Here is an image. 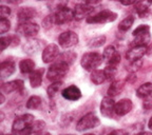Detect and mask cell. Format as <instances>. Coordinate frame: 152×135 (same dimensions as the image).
I'll return each instance as SVG.
<instances>
[{"label": "cell", "instance_id": "cell-1", "mask_svg": "<svg viewBox=\"0 0 152 135\" xmlns=\"http://www.w3.org/2000/svg\"><path fill=\"white\" fill-rule=\"evenodd\" d=\"M68 71H69V66H68V64L55 60L50 66V68L48 69L47 78L52 81V82L61 81L62 78L66 75Z\"/></svg>", "mask_w": 152, "mask_h": 135}, {"label": "cell", "instance_id": "cell-2", "mask_svg": "<svg viewBox=\"0 0 152 135\" xmlns=\"http://www.w3.org/2000/svg\"><path fill=\"white\" fill-rule=\"evenodd\" d=\"M104 61V57L99 53L88 52L83 55L80 59V64L86 71L92 72L100 66Z\"/></svg>", "mask_w": 152, "mask_h": 135}, {"label": "cell", "instance_id": "cell-3", "mask_svg": "<svg viewBox=\"0 0 152 135\" xmlns=\"http://www.w3.org/2000/svg\"><path fill=\"white\" fill-rule=\"evenodd\" d=\"M117 18L116 13L112 12L110 9H102L97 14L90 16L86 19L88 23H107V22H113Z\"/></svg>", "mask_w": 152, "mask_h": 135}, {"label": "cell", "instance_id": "cell-4", "mask_svg": "<svg viewBox=\"0 0 152 135\" xmlns=\"http://www.w3.org/2000/svg\"><path fill=\"white\" fill-rule=\"evenodd\" d=\"M98 125H99L98 117L93 113H88L78 120V123L76 125V130L79 132H83V131L96 128Z\"/></svg>", "mask_w": 152, "mask_h": 135}, {"label": "cell", "instance_id": "cell-5", "mask_svg": "<svg viewBox=\"0 0 152 135\" xmlns=\"http://www.w3.org/2000/svg\"><path fill=\"white\" fill-rule=\"evenodd\" d=\"M39 30H40V28H39V26L37 23L26 21L18 23V26L16 28V33L21 36H24L26 38H32L39 33Z\"/></svg>", "mask_w": 152, "mask_h": 135}, {"label": "cell", "instance_id": "cell-6", "mask_svg": "<svg viewBox=\"0 0 152 135\" xmlns=\"http://www.w3.org/2000/svg\"><path fill=\"white\" fill-rule=\"evenodd\" d=\"M78 35L73 31L64 32L58 37V43L62 49H69L78 43Z\"/></svg>", "mask_w": 152, "mask_h": 135}, {"label": "cell", "instance_id": "cell-7", "mask_svg": "<svg viewBox=\"0 0 152 135\" xmlns=\"http://www.w3.org/2000/svg\"><path fill=\"white\" fill-rule=\"evenodd\" d=\"M54 17L56 24H64L73 20L74 12L66 5V7H61L59 9H57L54 13Z\"/></svg>", "mask_w": 152, "mask_h": 135}, {"label": "cell", "instance_id": "cell-8", "mask_svg": "<svg viewBox=\"0 0 152 135\" xmlns=\"http://www.w3.org/2000/svg\"><path fill=\"white\" fill-rule=\"evenodd\" d=\"M102 57H104V61L107 62V66H112L117 68V66L121 62V55L113 45H108L104 49V53H102Z\"/></svg>", "mask_w": 152, "mask_h": 135}, {"label": "cell", "instance_id": "cell-9", "mask_svg": "<svg viewBox=\"0 0 152 135\" xmlns=\"http://www.w3.org/2000/svg\"><path fill=\"white\" fill-rule=\"evenodd\" d=\"M45 45V41L37 39V38H28V40L22 45V51L28 55H34L42 49Z\"/></svg>", "mask_w": 152, "mask_h": 135}, {"label": "cell", "instance_id": "cell-10", "mask_svg": "<svg viewBox=\"0 0 152 135\" xmlns=\"http://www.w3.org/2000/svg\"><path fill=\"white\" fill-rule=\"evenodd\" d=\"M59 54V47L55 43H51V45H48L42 50L41 58L45 63H51L57 59Z\"/></svg>", "mask_w": 152, "mask_h": 135}, {"label": "cell", "instance_id": "cell-11", "mask_svg": "<svg viewBox=\"0 0 152 135\" xmlns=\"http://www.w3.org/2000/svg\"><path fill=\"white\" fill-rule=\"evenodd\" d=\"M93 11H94L93 5H89L87 3H78L74 7V19L77 21H80L85 18L87 19L91 16Z\"/></svg>", "mask_w": 152, "mask_h": 135}, {"label": "cell", "instance_id": "cell-12", "mask_svg": "<svg viewBox=\"0 0 152 135\" xmlns=\"http://www.w3.org/2000/svg\"><path fill=\"white\" fill-rule=\"evenodd\" d=\"M115 102H114L113 98L107 96V97H104L102 100V104H100V113H102V116L108 117V118H113L115 114Z\"/></svg>", "mask_w": 152, "mask_h": 135}, {"label": "cell", "instance_id": "cell-13", "mask_svg": "<svg viewBox=\"0 0 152 135\" xmlns=\"http://www.w3.org/2000/svg\"><path fill=\"white\" fill-rule=\"evenodd\" d=\"M146 54H147V47L146 45H136V47H132L126 53V58L128 59V61L134 62L140 60Z\"/></svg>", "mask_w": 152, "mask_h": 135}, {"label": "cell", "instance_id": "cell-14", "mask_svg": "<svg viewBox=\"0 0 152 135\" xmlns=\"http://www.w3.org/2000/svg\"><path fill=\"white\" fill-rule=\"evenodd\" d=\"M23 88V81L20 80V79H17V80H12L9 81V82L2 83L1 85V92L7 93V94L13 92H22Z\"/></svg>", "mask_w": 152, "mask_h": 135}, {"label": "cell", "instance_id": "cell-15", "mask_svg": "<svg viewBox=\"0 0 152 135\" xmlns=\"http://www.w3.org/2000/svg\"><path fill=\"white\" fill-rule=\"evenodd\" d=\"M132 107L133 104L130 99H127V98L121 99L117 102H115V108H114L115 114L117 116H125L132 110Z\"/></svg>", "mask_w": 152, "mask_h": 135}, {"label": "cell", "instance_id": "cell-16", "mask_svg": "<svg viewBox=\"0 0 152 135\" xmlns=\"http://www.w3.org/2000/svg\"><path fill=\"white\" fill-rule=\"evenodd\" d=\"M37 16V12L34 7H21L19 9L18 13H17V19H18V22H26L30 21L31 19L35 18Z\"/></svg>", "mask_w": 152, "mask_h": 135}, {"label": "cell", "instance_id": "cell-17", "mask_svg": "<svg viewBox=\"0 0 152 135\" xmlns=\"http://www.w3.org/2000/svg\"><path fill=\"white\" fill-rule=\"evenodd\" d=\"M62 97L66 98V100H71V101H75V100H78L81 97V91L79 90L78 87L72 85H69L68 88L64 89L61 91Z\"/></svg>", "mask_w": 152, "mask_h": 135}, {"label": "cell", "instance_id": "cell-18", "mask_svg": "<svg viewBox=\"0 0 152 135\" xmlns=\"http://www.w3.org/2000/svg\"><path fill=\"white\" fill-rule=\"evenodd\" d=\"M152 4V0H138L134 4V11L140 18H144L149 13L150 7Z\"/></svg>", "mask_w": 152, "mask_h": 135}, {"label": "cell", "instance_id": "cell-19", "mask_svg": "<svg viewBox=\"0 0 152 135\" xmlns=\"http://www.w3.org/2000/svg\"><path fill=\"white\" fill-rule=\"evenodd\" d=\"M16 69V66H15V62L11 59L4 60V61L1 62L0 64V75H1V78H7L10 77L13 73L15 72Z\"/></svg>", "mask_w": 152, "mask_h": 135}, {"label": "cell", "instance_id": "cell-20", "mask_svg": "<svg viewBox=\"0 0 152 135\" xmlns=\"http://www.w3.org/2000/svg\"><path fill=\"white\" fill-rule=\"evenodd\" d=\"M45 73V69L40 68V69H37L33 72V73L30 74V85H31L32 88H38L40 87L41 82H42V76Z\"/></svg>", "mask_w": 152, "mask_h": 135}, {"label": "cell", "instance_id": "cell-21", "mask_svg": "<svg viewBox=\"0 0 152 135\" xmlns=\"http://www.w3.org/2000/svg\"><path fill=\"white\" fill-rule=\"evenodd\" d=\"M150 40H151L150 32L142 33V34H137V35H133L132 47H136V45H146V47H148Z\"/></svg>", "mask_w": 152, "mask_h": 135}, {"label": "cell", "instance_id": "cell-22", "mask_svg": "<svg viewBox=\"0 0 152 135\" xmlns=\"http://www.w3.org/2000/svg\"><path fill=\"white\" fill-rule=\"evenodd\" d=\"M124 87H125V83L121 80H115L112 81V83L110 85V87L108 88V96L110 97H114V96H117L121 93Z\"/></svg>", "mask_w": 152, "mask_h": 135}, {"label": "cell", "instance_id": "cell-23", "mask_svg": "<svg viewBox=\"0 0 152 135\" xmlns=\"http://www.w3.org/2000/svg\"><path fill=\"white\" fill-rule=\"evenodd\" d=\"M19 70L22 74H31L35 71V62L32 59H22L19 62Z\"/></svg>", "mask_w": 152, "mask_h": 135}, {"label": "cell", "instance_id": "cell-24", "mask_svg": "<svg viewBox=\"0 0 152 135\" xmlns=\"http://www.w3.org/2000/svg\"><path fill=\"white\" fill-rule=\"evenodd\" d=\"M76 57H77V55H76V53H74L73 51H66V52L59 54V56L57 57L56 60L57 61L62 62V63L68 64V66H70L74 61H75Z\"/></svg>", "mask_w": 152, "mask_h": 135}, {"label": "cell", "instance_id": "cell-25", "mask_svg": "<svg viewBox=\"0 0 152 135\" xmlns=\"http://www.w3.org/2000/svg\"><path fill=\"white\" fill-rule=\"evenodd\" d=\"M90 78H91V81L96 85H102L104 80H107L104 70H102H102H94V71H92Z\"/></svg>", "mask_w": 152, "mask_h": 135}, {"label": "cell", "instance_id": "cell-26", "mask_svg": "<svg viewBox=\"0 0 152 135\" xmlns=\"http://www.w3.org/2000/svg\"><path fill=\"white\" fill-rule=\"evenodd\" d=\"M152 94V82H145L136 90V95L140 98H145Z\"/></svg>", "mask_w": 152, "mask_h": 135}, {"label": "cell", "instance_id": "cell-27", "mask_svg": "<svg viewBox=\"0 0 152 135\" xmlns=\"http://www.w3.org/2000/svg\"><path fill=\"white\" fill-rule=\"evenodd\" d=\"M62 85H64L62 81H55V82H52L47 89L48 96L50 98H53L57 93H59V91L61 90V88H62Z\"/></svg>", "mask_w": 152, "mask_h": 135}, {"label": "cell", "instance_id": "cell-28", "mask_svg": "<svg viewBox=\"0 0 152 135\" xmlns=\"http://www.w3.org/2000/svg\"><path fill=\"white\" fill-rule=\"evenodd\" d=\"M133 23H134V17H133L132 15H130V16L126 17V18L123 19V20L119 22L118 30L121 32H127L129 28L133 26Z\"/></svg>", "mask_w": 152, "mask_h": 135}, {"label": "cell", "instance_id": "cell-29", "mask_svg": "<svg viewBox=\"0 0 152 135\" xmlns=\"http://www.w3.org/2000/svg\"><path fill=\"white\" fill-rule=\"evenodd\" d=\"M41 106V98L39 96H31L26 101V108L30 110H37Z\"/></svg>", "mask_w": 152, "mask_h": 135}, {"label": "cell", "instance_id": "cell-30", "mask_svg": "<svg viewBox=\"0 0 152 135\" xmlns=\"http://www.w3.org/2000/svg\"><path fill=\"white\" fill-rule=\"evenodd\" d=\"M106 42V36H97V37H94L93 39H91L89 41L88 45L90 47H102L104 43Z\"/></svg>", "mask_w": 152, "mask_h": 135}, {"label": "cell", "instance_id": "cell-31", "mask_svg": "<svg viewBox=\"0 0 152 135\" xmlns=\"http://www.w3.org/2000/svg\"><path fill=\"white\" fill-rule=\"evenodd\" d=\"M45 123L42 120H35L32 125V134L34 133H40L45 132Z\"/></svg>", "mask_w": 152, "mask_h": 135}, {"label": "cell", "instance_id": "cell-32", "mask_svg": "<svg viewBox=\"0 0 152 135\" xmlns=\"http://www.w3.org/2000/svg\"><path fill=\"white\" fill-rule=\"evenodd\" d=\"M12 36H2L0 38V47L1 51H4L7 47H12Z\"/></svg>", "mask_w": 152, "mask_h": 135}, {"label": "cell", "instance_id": "cell-33", "mask_svg": "<svg viewBox=\"0 0 152 135\" xmlns=\"http://www.w3.org/2000/svg\"><path fill=\"white\" fill-rule=\"evenodd\" d=\"M116 71H117L116 66H107L104 70V75H106V78H107L108 80H110V79H113L114 76H115V74H116Z\"/></svg>", "mask_w": 152, "mask_h": 135}, {"label": "cell", "instance_id": "cell-34", "mask_svg": "<svg viewBox=\"0 0 152 135\" xmlns=\"http://www.w3.org/2000/svg\"><path fill=\"white\" fill-rule=\"evenodd\" d=\"M53 24H55V17L54 14L48 15L45 19L42 20V26L45 30H49L53 26Z\"/></svg>", "mask_w": 152, "mask_h": 135}, {"label": "cell", "instance_id": "cell-35", "mask_svg": "<svg viewBox=\"0 0 152 135\" xmlns=\"http://www.w3.org/2000/svg\"><path fill=\"white\" fill-rule=\"evenodd\" d=\"M11 28V22L9 19L7 18H1L0 19V33L4 34Z\"/></svg>", "mask_w": 152, "mask_h": 135}, {"label": "cell", "instance_id": "cell-36", "mask_svg": "<svg viewBox=\"0 0 152 135\" xmlns=\"http://www.w3.org/2000/svg\"><path fill=\"white\" fill-rule=\"evenodd\" d=\"M147 32H150V26L148 24H140L137 28L133 31L132 36L133 35H137V34H142V33H147Z\"/></svg>", "mask_w": 152, "mask_h": 135}, {"label": "cell", "instance_id": "cell-37", "mask_svg": "<svg viewBox=\"0 0 152 135\" xmlns=\"http://www.w3.org/2000/svg\"><path fill=\"white\" fill-rule=\"evenodd\" d=\"M142 108L144 110H151L152 109V95H149L147 97L142 98Z\"/></svg>", "mask_w": 152, "mask_h": 135}, {"label": "cell", "instance_id": "cell-38", "mask_svg": "<svg viewBox=\"0 0 152 135\" xmlns=\"http://www.w3.org/2000/svg\"><path fill=\"white\" fill-rule=\"evenodd\" d=\"M11 15V9L7 5H1L0 7V16L1 18H7Z\"/></svg>", "mask_w": 152, "mask_h": 135}, {"label": "cell", "instance_id": "cell-39", "mask_svg": "<svg viewBox=\"0 0 152 135\" xmlns=\"http://www.w3.org/2000/svg\"><path fill=\"white\" fill-rule=\"evenodd\" d=\"M109 135H128V133H127V131L118 129V130H113L112 132H110Z\"/></svg>", "mask_w": 152, "mask_h": 135}, {"label": "cell", "instance_id": "cell-40", "mask_svg": "<svg viewBox=\"0 0 152 135\" xmlns=\"http://www.w3.org/2000/svg\"><path fill=\"white\" fill-rule=\"evenodd\" d=\"M137 1H138V0H121V3L123 5H126V7H128V5L135 4Z\"/></svg>", "mask_w": 152, "mask_h": 135}, {"label": "cell", "instance_id": "cell-41", "mask_svg": "<svg viewBox=\"0 0 152 135\" xmlns=\"http://www.w3.org/2000/svg\"><path fill=\"white\" fill-rule=\"evenodd\" d=\"M83 2L87 3L89 5H95V4H98V3L102 2V0H83Z\"/></svg>", "mask_w": 152, "mask_h": 135}, {"label": "cell", "instance_id": "cell-42", "mask_svg": "<svg viewBox=\"0 0 152 135\" xmlns=\"http://www.w3.org/2000/svg\"><path fill=\"white\" fill-rule=\"evenodd\" d=\"M5 1L9 3H12V4H19V3H21L23 0H5Z\"/></svg>", "mask_w": 152, "mask_h": 135}, {"label": "cell", "instance_id": "cell-43", "mask_svg": "<svg viewBox=\"0 0 152 135\" xmlns=\"http://www.w3.org/2000/svg\"><path fill=\"white\" fill-rule=\"evenodd\" d=\"M147 55L150 57H152V42L147 47Z\"/></svg>", "mask_w": 152, "mask_h": 135}, {"label": "cell", "instance_id": "cell-44", "mask_svg": "<svg viewBox=\"0 0 152 135\" xmlns=\"http://www.w3.org/2000/svg\"><path fill=\"white\" fill-rule=\"evenodd\" d=\"M32 135H52V134H50V133L48 132H40V133H34Z\"/></svg>", "mask_w": 152, "mask_h": 135}, {"label": "cell", "instance_id": "cell-45", "mask_svg": "<svg viewBox=\"0 0 152 135\" xmlns=\"http://www.w3.org/2000/svg\"><path fill=\"white\" fill-rule=\"evenodd\" d=\"M0 104H3V102H4V100H5V98H4V95H3V93H1V94H0Z\"/></svg>", "mask_w": 152, "mask_h": 135}, {"label": "cell", "instance_id": "cell-46", "mask_svg": "<svg viewBox=\"0 0 152 135\" xmlns=\"http://www.w3.org/2000/svg\"><path fill=\"white\" fill-rule=\"evenodd\" d=\"M148 128H149L150 130H152V117L149 119V121H148Z\"/></svg>", "mask_w": 152, "mask_h": 135}, {"label": "cell", "instance_id": "cell-47", "mask_svg": "<svg viewBox=\"0 0 152 135\" xmlns=\"http://www.w3.org/2000/svg\"><path fill=\"white\" fill-rule=\"evenodd\" d=\"M136 135H152V133H150V132H140V133H138V134H136Z\"/></svg>", "mask_w": 152, "mask_h": 135}, {"label": "cell", "instance_id": "cell-48", "mask_svg": "<svg viewBox=\"0 0 152 135\" xmlns=\"http://www.w3.org/2000/svg\"><path fill=\"white\" fill-rule=\"evenodd\" d=\"M85 135H95V134H92V133H87V134H85Z\"/></svg>", "mask_w": 152, "mask_h": 135}, {"label": "cell", "instance_id": "cell-49", "mask_svg": "<svg viewBox=\"0 0 152 135\" xmlns=\"http://www.w3.org/2000/svg\"><path fill=\"white\" fill-rule=\"evenodd\" d=\"M111 1H121V0H111Z\"/></svg>", "mask_w": 152, "mask_h": 135}, {"label": "cell", "instance_id": "cell-50", "mask_svg": "<svg viewBox=\"0 0 152 135\" xmlns=\"http://www.w3.org/2000/svg\"><path fill=\"white\" fill-rule=\"evenodd\" d=\"M1 135H13V134H1Z\"/></svg>", "mask_w": 152, "mask_h": 135}, {"label": "cell", "instance_id": "cell-51", "mask_svg": "<svg viewBox=\"0 0 152 135\" xmlns=\"http://www.w3.org/2000/svg\"><path fill=\"white\" fill-rule=\"evenodd\" d=\"M66 135H73V134H66Z\"/></svg>", "mask_w": 152, "mask_h": 135}]
</instances>
